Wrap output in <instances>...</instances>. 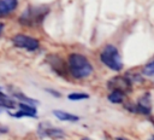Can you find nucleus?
Returning a JSON list of instances; mask_svg holds the SVG:
<instances>
[{
    "label": "nucleus",
    "mask_w": 154,
    "mask_h": 140,
    "mask_svg": "<svg viewBox=\"0 0 154 140\" xmlns=\"http://www.w3.org/2000/svg\"><path fill=\"white\" fill-rule=\"evenodd\" d=\"M47 63H49L51 68H52L57 74H59V75H61V76H64V75L67 72V65L64 63V60H63L60 57H58V56H55V54L48 56V57H47Z\"/></svg>",
    "instance_id": "nucleus-6"
},
{
    "label": "nucleus",
    "mask_w": 154,
    "mask_h": 140,
    "mask_svg": "<svg viewBox=\"0 0 154 140\" xmlns=\"http://www.w3.org/2000/svg\"><path fill=\"white\" fill-rule=\"evenodd\" d=\"M82 140H91V139H89V138H83Z\"/></svg>",
    "instance_id": "nucleus-18"
},
{
    "label": "nucleus",
    "mask_w": 154,
    "mask_h": 140,
    "mask_svg": "<svg viewBox=\"0 0 154 140\" xmlns=\"http://www.w3.org/2000/svg\"><path fill=\"white\" fill-rule=\"evenodd\" d=\"M118 140H125V139H123V138H118Z\"/></svg>",
    "instance_id": "nucleus-19"
},
{
    "label": "nucleus",
    "mask_w": 154,
    "mask_h": 140,
    "mask_svg": "<svg viewBox=\"0 0 154 140\" xmlns=\"http://www.w3.org/2000/svg\"><path fill=\"white\" fill-rule=\"evenodd\" d=\"M12 42H13L14 46H17L19 48H25L28 51H35L40 46L38 41L36 39L30 37V36H26V35H22V34L16 35L12 39Z\"/></svg>",
    "instance_id": "nucleus-5"
},
{
    "label": "nucleus",
    "mask_w": 154,
    "mask_h": 140,
    "mask_svg": "<svg viewBox=\"0 0 154 140\" xmlns=\"http://www.w3.org/2000/svg\"><path fill=\"white\" fill-rule=\"evenodd\" d=\"M46 126H47V128H45L43 124H40V127H38V133H40L41 136H49V138H54V139L64 136L63 130H60L58 128H54V127H51L47 123H46Z\"/></svg>",
    "instance_id": "nucleus-8"
},
{
    "label": "nucleus",
    "mask_w": 154,
    "mask_h": 140,
    "mask_svg": "<svg viewBox=\"0 0 154 140\" xmlns=\"http://www.w3.org/2000/svg\"><path fill=\"white\" fill-rule=\"evenodd\" d=\"M152 140H154V136H153V138H152Z\"/></svg>",
    "instance_id": "nucleus-21"
},
{
    "label": "nucleus",
    "mask_w": 154,
    "mask_h": 140,
    "mask_svg": "<svg viewBox=\"0 0 154 140\" xmlns=\"http://www.w3.org/2000/svg\"><path fill=\"white\" fill-rule=\"evenodd\" d=\"M14 97H16V98H19V99L22 100V103L24 101L25 104H29V105H36V104H37L36 100L30 99V98H28L26 95H24V94H22V93H14Z\"/></svg>",
    "instance_id": "nucleus-15"
},
{
    "label": "nucleus",
    "mask_w": 154,
    "mask_h": 140,
    "mask_svg": "<svg viewBox=\"0 0 154 140\" xmlns=\"http://www.w3.org/2000/svg\"><path fill=\"white\" fill-rule=\"evenodd\" d=\"M53 115L59 118L60 121H67V122H77L79 119L78 116L76 115H72V113H69V112H65V111H61V110H54L53 111Z\"/></svg>",
    "instance_id": "nucleus-10"
},
{
    "label": "nucleus",
    "mask_w": 154,
    "mask_h": 140,
    "mask_svg": "<svg viewBox=\"0 0 154 140\" xmlns=\"http://www.w3.org/2000/svg\"><path fill=\"white\" fill-rule=\"evenodd\" d=\"M142 74L144 76H149V77H154V60L149 62L148 64H146L142 69Z\"/></svg>",
    "instance_id": "nucleus-13"
},
{
    "label": "nucleus",
    "mask_w": 154,
    "mask_h": 140,
    "mask_svg": "<svg viewBox=\"0 0 154 140\" xmlns=\"http://www.w3.org/2000/svg\"><path fill=\"white\" fill-rule=\"evenodd\" d=\"M4 27H5V25H4V23H0V34H1V31L4 30Z\"/></svg>",
    "instance_id": "nucleus-17"
},
{
    "label": "nucleus",
    "mask_w": 154,
    "mask_h": 140,
    "mask_svg": "<svg viewBox=\"0 0 154 140\" xmlns=\"http://www.w3.org/2000/svg\"><path fill=\"white\" fill-rule=\"evenodd\" d=\"M136 112H140L142 115H149L152 112V103H150V94L146 93L144 95H142L137 104L134 106Z\"/></svg>",
    "instance_id": "nucleus-7"
},
{
    "label": "nucleus",
    "mask_w": 154,
    "mask_h": 140,
    "mask_svg": "<svg viewBox=\"0 0 154 140\" xmlns=\"http://www.w3.org/2000/svg\"><path fill=\"white\" fill-rule=\"evenodd\" d=\"M107 87L109 91H119L124 94H126L128 92L131 91L132 88V82L129 77L125 76H116L112 77L108 82H107Z\"/></svg>",
    "instance_id": "nucleus-4"
},
{
    "label": "nucleus",
    "mask_w": 154,
    "mask_h": 140,
    "mask_svg": "<svg viewBox=\"0 0 154 140\" xmlns=\"http://www.w3.org/2000/svg\"><path fill=\"white\" fill-rule=\"evenodd\" d=\"M69 71L75 78H85L89 77L93 72V65L87 57L79 53H72L67 59Z\"/></svg>",
    "instance_id": "nucleus-1"
},
{
    "label": "nucleus",
    "mask_w": 154,
    "mask_h": 140,
    "mask_svg": "<svg viewBox=\"0 0 154 140\" xmlns=\"http://www.w3.org/2000/svg\"><path fill=\"white\" fill-rule=\"evenodd\" d=\"M2 109H4V107H1V106H0V112H1V111H2Z\"/></svg>",
    "instance_id": "nucleus-20"
},
{
    "label": "nucleus",
    "mask_w": 154,
    "mask_h": 140,
    "mask_svg": "<svg viewBox=\"0 0 154 140\" xmlns=\"http://www.w3.org/2000/svg\"><path fill=\"white\" fill-rule=\"evenodd\" d=\"M89 95L85 94V93H71L67 95V99L72 100V101H76V100H84V99H88Z\"/></svg>",
    "instance_id": "nucleus-14"
},
{
    "label": "nucleus",
    "mask_w": 154,
    "mask_h": 140,
    "mask_svg": "<svg viewBox=\"0 0 154 140\" xmlns=\"http://www.w3.org/2000/svg\"><path fill=\"white\" fill-rule=\"evenodd\" d=\"M17 0H0V17L8 16L17 8Z\"/></svg>",
    "instance_id": "nucleus-9"
},
{
    "label": "nucleus",
    "mask_w": 154,
    "mask_h": 140,
    "mask_svg": "<svg viewBox=\"0 0 154 140\" xmlns=\"http://www.w3.org/2000/svg\"><path fill=\"white\" fill-rule=\"evenodd\" d=\"M47 92H49V93L54 94L55 97H60V93H58V92H54V91H52V89H47Z\"/></svg>",
    "instance_id": "nucleus-16"
},
{
    "label": "nucleus",
    "mask_w": 154,
    "mask_h": 140,
    "mask_svg": "<svg viewBox=\"0 0 154 140\" xmlns=\"http://www.w3.org/2000/svg\"><path fill=\"white\" fill-rule=\"evenodd\" d=\"M100 60L102 62V64H105L107 68H109L113 71H119L123 68V63L118 48L113 45H106L102 48L100 53Z\"/></svg>",
    "instance_id": "nucleus-3"
},
{
    "label": "nucleus",
    "mask_w": 154,
    "mask_h": 140,
    "mask_svg": "<svg viewBox=\"0 0 154 140\" xmlns=\"http://www.w3.org/2000/svg\"><path fill=\"white\" fill-rule=\"evenodd\" d=\"M124 99H125V94L119 91H111V93L108 94V100L113 104H120L124 101Z\"/></svg>",
    "instance_id": "nucleus-11"
},
{
    "label": "nucleus",
    "mask_w": 154,
    "mask_h": 140,
    "mask_svg": "<svg viewBox=\"0 0 154 140\" xmlns=\"http://www.w3.org/2000/svg\"><path fill=\"white\" fill-rule=\"evenodd\" d=\"M49 7L46 5L41 6H29L19 17L20 24L28 25V27H35L43 22L45 17L48 14Z\"/></svg>",
    "instance_id": "nucleus-2"
},
{
    "label": "nucleus",
    "mask_w": 154,
    "mask_h": 140,
    "mask_svg": "<svg viewBox=\"0 0 154 140\" xmlns=\"http://www.w3.org/2000/svg\"><path fill=\"white\" fill-rule=\"evenodd\" d=\"M0 93H1V92H0Z\"/></svg>",
    "instance_id": "nucleus-22"
},
{
    "label": "nucleus",
    "mask_w": 154,
    "mask_h": 140,
    "mask_svg": "<svg viewBox=\"0 0 154 140\" xmlns=\"http://www.w3.org/2000/svg\"><path fill=\"white\" fill-rule=\"evenodd\" d=\"M0 106L5 107V109H14L16 103L12 99H10L8 97H6L4 93H0Z\"/></svg>",
    "instance_id": "nucleus-12"
}]
</instances>
